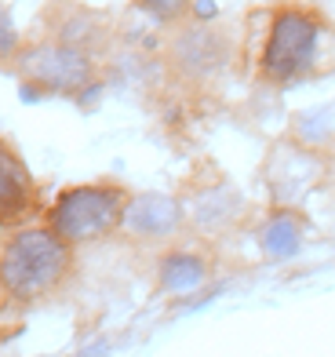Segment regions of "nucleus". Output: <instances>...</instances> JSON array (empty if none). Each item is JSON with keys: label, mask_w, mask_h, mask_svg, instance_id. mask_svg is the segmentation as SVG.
<instances>
[{"label": "nucleus", "mask_w": 335, "mask_h": 357, "mask_svg": "<svg viewBox=\"0 0 335 357\" xmlns=\"http://www.w3.org/2000/svg\"><path fill=\"white\" fill-rule=\"evenodd\" d=\"M332 40V26L310 8H277L266 29V44L259 55V73L270 84H295L317 70H325V47Z\"/></svg>", "instance_id": "nucleus-1"}, {"label": "nucleus", "mask_w": 335, "mask_h": 357, "mask_svg": "<svg viewBox=\"0 0 335 357\" xmlns=\"http://www.w3.org/2000/svg\"><path fill=\"white\" fill-rule=\"evenodd\" d=\"M70 263V245L52 226H29L15 234L0 252V288L19 303H33L62 284Z\"/></svg>", "instance_id": "nucleus-2"}, {"label": "nucleus", "mask_w": 335, "mask_h": 357, "mask_svg": "<svg viewBox=\"0 0 335 357\" xmlns=\"http://www.w3.org/2000/svg\"><path fill=\"white\" fill-rule=\"evenodd\" d=\"M127 201L132 197L114 183L70 186V190L59 193L52 208H47V226H52L66 245L99 241V237H109L124 222Z\"/></svg>", "instance_id": "nucleus-3"}, {"label": "nucleus", "mask_w": 335, "mask_h": 357, "mask_svg": "<svg viewBox=\"0 0 335 357\" xmlns=\"http://www.w3.org/2000/svg\"><path fill=\"white\" fill-rule=\"evenodd\" d=\"M22 77L29 80L33 88L40 91H59V95H77L88 88L91 80V55L84 47H73V44H37L29 47L19 62Z\"/></svg>", "instance_id": "nucleus-4"}, {"label": "nucleus", "mask_w": 335, "mask_h": 357, "mask_svg": "<svg viewBox=\"0 0 335 357\" xmlns=\"http://www.w3.org/2000/svg\"><path fill=\"white\" fill-rule=\"evenodd\" d=\"M37 208V186L15 146L0 139V230L22 222Z\"/></svg>", "instance_id": "nucleus-5"}, {"label": "nucleus", "mask_w": 335, "mask_h": 357, "mask_svg": "<svg viewBox=\"0 0 335 357\" xmlns=\"http://www.w3.org/2000/svg\"><path fill=\"white\" fill-rule=\"evenodd\" d=\"M171 59H175V66H179L182 73H189V77H208V73L226 66L230 44H226L222 33H215V29L197 26V29H186V33L175 37Z\"/></svg>", "instance_id": "nucleus-6"}, {"label": "nucleus", "mask_w": 335, "mask_h": 357, "mask_svg": "<svg viewBox=\"0 0 335 357\" xmlns=\"http://www.w3.org/2000/svg\"><path fill=\"white\" fill-rule=\"evenodd\" d=\"M179 204L164 193H142V197L127 201V212H124V226L135 230L139 237H164L179 226Z\"/></svg>", "instance_id": "nucleus-7"}, {"label": "nucleus", "mask_w": 335, "mask_h": 357, "mask_svg": "<svg viewBox=\"0 0 335 357\" xmlns=\"http://www.w3.org/2000/svg\"><path fill=\"white\" fill-rule=\"evenodd\" d=\"M204 281V263L189 252H175L161 263V284L168 291H189Z\"/></svg>", "instance_id": "nucleus-8"}, {"label": "nucleus", "mask_w": 335, "mask_h": 357, "mask_svg": "<svg viewBox=\"0 0 335 357\" xmlns=\"http://www.w3.org/2000/svg\"><path fill=\"white\" fill-rule=\"evenodd\" d=\"M299 237H302L299 219L288 215V212H281V215H274V219L266 222V230H263V248H266L270 255L284 259V255H292V252L299 248Z\"/></svg>", "instance_id": "nucleus-9"}, {"label": "nucleus", "mask_w": 335, "mask_h": 357, "mask_svg": "<svg viewBox=\"0 0 335 357\" xmlns=\"http://www.w3.org/2000/svg\"><path fill=\"white\" fill-rule=\"evenodd\" d=\"M139 11H146L157 22H175L189 11V0H135Z\"/></svg>", "instance_id": "nucleus-10"}, {"label": "nucleus", "mask_w": 335, "mask_h": 357, "mask_svg": "<svg viewBox=\"0 0 335 357\" xmlns=\"http://www.w3.org/2000/svg\"><path fill=\"white\" fill-rule=\"evenodd\" d=\"M15 52H19V29H15L11 15L0 8V59H8Z\"/></svg>", "instance_id": "nucleus-11"}, {"label": "nucleus", "mask_w": 335, "mask_h": 357, "mask_svg": "<svg viewBox=\"0 0 335 357\" xmlns=\"http://www.w3.org/2000/svg\"><path fill=\"white\" fill-rule=\"evenodd\" d=\"M197 15H201V19H208V15H215L212 0H197Z\"/></svg>", "instance_id": "nucleus-12"}]
</instances>
